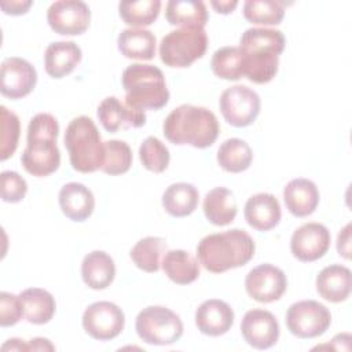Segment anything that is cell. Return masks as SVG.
I'll list each match as a JSON object with an SVG mask.
<instances>
[{
	"label": "cell",
	"instance_id": "obj_1",
	"mask_svg": "<svg viewBox=\"0 0 352 352\" xmlns=\"http://www.w3.org/2000/svg\"><path fill=\"white\" fill-rule=\"evenodd\" d=\"M285 44V36L278 29H246L239 40L243 54V77L254 84L270 82L278 72L279 55Z\"/></svg>",
	"mask_w": 352,
	"mask_h": 352
},
{
	"label": "cell",
	"instance_id": "obj_2",
	"mask_svg": "<svg viewBox=\"0 0 352 352\" xmlns=\"http://www.w3.org/2000/svg\"><path fill=\"white\" fill-rule=\"evenodd\" d=\"M254 249L252 236L243 230L234 228L204 236L197 246V256L205 270L221 274L245 265L252 260Z\"/></svg>",
	"mask_w": 352,
	"mask_h": 352
},
{
	"label": "cell",
	"instance_id": "obj_3",
	"mask_svg": "<svg viewBox=\"0 0 352 352\" xmlns=\"http://www.w3.org/2000/svg\"><path fill=\"white\" fill-rule=\"evenodd\" d=\"M162 129L165 138L173 144L206 148L219 136V121L206 107L182 104L168 114Z\"/></svg>",
	"mask_w": 352,
	"mask_h": 352
},
{
	"label": "cell",
	"instance_id": "obj_4",
	"mask_svg": "<svg viewBox=\"0 0 352 352\" xmlns=\"http://www.w3.org/2000/svg\"><path fill=\"white\" fill-rule=\"evenodd\" d=\"M59 125L50 113L36 114L28 125V144L21 155L25 170L33 176H47L55 172L60 164V153L56 146Z\"/></svg>",
	"mask_w": 352,
	"mask_h": 352
},
{
	"label": "cell",
	"instance_id": "obj_5",
	"mask_svg": "<svg viewBox=\"0 0 352 352\" xmlns=\"http://www.w3.org/2000/svg\"><path fill=\"white\" fill-rule=\"evenodd\" d=\"M125 104L135 110H158L169 100L165 77L154 65L132 63L122 73Z\"/></svg>",
	"mask_w": 352,
	"mask_h": 352
},
{
	"label": "cell",
	"instance_id": "obj_6",
	"mask_svg": "<svg viewBox=\"0 0 352 352\" xmlns=\"http://www.w3.org/2000/svg\"><path fill=\"white\" fill-rule=\"evenodd\" d=\"M63 142L73 169L89 173L102 168L104 142H102L100 133L89 117L80 116L73 118L66 128Z\"/></svg>",
	"mask_w": 352,
	"mask_h": 352
},
{
	"label": "cell",
	"instance_id": "obj_7",
	"mask_svg": "<svg viewBox=\"0 0 352 352\" xmlns=\"http://www.w3.org/2000/svg\"><path fill=\"white\" fill-rule=\"evenodd\" d=\"M208 48L204 28L184 26L165 34L160 44L161 60L170 67H188L202 58Z\"/></svg>",
	"mask_w": 352,
	"mask_h": 352
},
{
	"label": "cell",
	"instance_id": "obj_8",
	"mask_svg": "<svg viewBox=\"0 0 352 352\" xmlns=\"http://www.w3.org/2000/svg\"><path fill=\"white\" fill-rule=\"evenodd\" d=\"M135 327L140 340L151 345H170L183 334L179 315L161 305L143 308L136 316Z\"/></svg>",
	"mask_w": 352,
	"mask_h": 352
},
{
	"label": "cell",
	"instance_id": "obj_9",
	"mask_svg": "<svg viewBox=\"0 0 352 352\" xmlns=\"http://www.w3.org/2000/svg\"><path fill=\"white\" fill-rule=\"evenodd\" d=\"M330 323V311L315 300L297 301L286 312V326L298 338L319 337L329 329Z\"/></svg>",
	"mask_w": 352,
	"mask_h": 352
},
{
	"label": "cell",
	"instance_id": "obj_10",
	"mask_svg": "<svg viewBox=\"0 0 352 352\" xmlns=\"http://www.w3.org/2000/svg\"><path fill=\"white\" fill-rule=\"evenodd\" d=\"M260 96L246 85L230 87L219 99V107L224 120L236 128L253 124L260 113Z\"/></svg>",
	"mask_w": 352,
	"mask_h": 352
},
{
	"label": "cell",
	"instance_id": "obj_11",
	"mask_svg": "<svg viewBox=\"0 0 352 352\" xmlns=\"http://www.w3.org/2000/svg\"><path fill=\"white\" fill-rule=\"evenodd\" d=\"M122 309L110 301H98L87 307L82 314V327L95 340L107 341L116 338L124 329Z\"/></svg>",
	"mask_w": 352,
	"mask_h": 352
},
{
	"label": "cell",
	"instance_id": "obj_12",
	"mask_svg": "<svg viewBox=\"0 0 352 352\" xmlns=\"http://www.w3.org/2000/svg\"><path fill=\"white\" fill-rule=\"evenodd\" d=\"M47 21L55 33L76 36L88 29L91 11L81 0H59L50 6Z\"/></svg>",
	"mask_w": 352,
	"mask_h": 352
},
{
	"label": "cell",
	"instance_id": "obj_13",
	"mask_svg": "<svg viewBox=\"0 0 352 352\" xmlns=\"http://www.w3.org/2000/svg\"><path fill=\"white\" fill-rule=\"evenodd\" d=\"M287 287L285 272L272 264H260L249 271L245 278L248 294L258 302L279 300Z\"/></svg>",
	"mask_w": 352,
	"mask_h": 352
},
{
	"label": "cell",
	"instance_id": "obj_14",
	"mask_svg": "<svg viewBox=\"0 0 352 352\" xmlns=\"http://www.w3.org/2000/svg\"><path fill=\"white\" fill-rule=\"evenodd\" d=\"M331 242L330 231L320 223H305L298 227L290 239L293 256L304 263L316 261L324 256Z\"/></svg>",
	"mask_w": 352,
	"mask_h": 352
},
{
	"label": "cell",
	"instance_id": "obj_15",
	"mask_svg": "<svg viewBox=\"0 0 352 352\" xmlns=\"http://www.w3.org/2000/svg\"><path fill=\"white\" fill-rule=\"evenodd\" d=\"M37 82L36 69L26 59L6 58L0 70V91L4 96L19 99L29 95Z\"/></svg>",
	"mask_w": 352,
	"mask_h": 352
},
{
	"label": "cell",
	"instance_id": "obj_16",
	"mask_svg": "<svg viewBox=\"0 0 352 352\" xmlns=\"http://www.w3.org/2000/svg\"><path fill=\"white\" fill-rule=\"evenodd\" d=\"M243 340L256 349H268L279 338V323L276 318L265 309L248 311L241 322Z\"/></svg>",
	"mask_w": 352,
	"mask_h": 352
},
{
	"label": "cell",
	"instance_id": "obj_17",
	"mask_svg": "<svg viewBox=\"0 0 352 352\" xmlns=\"http://www.w3.org/2000/svg\"><path fill=\"white\" fill-rule=\"evenodd\" d=\"M98 118L107 132H117L126 128H139L146 124L144 111L135 110L116 96H107L98 106Z\"/></svg>",
	"mask_w": 352,
	"mask_h": 352
},
{
	"label": "cell",
	"instance_id": "obj_18",
	"mask_svg": "<svg viewBox=\"0 0 352 352\" xmlns=\"http://www.w3.org/2000/svg\"><path fill=\"white\" fill-rule=\"evenodd\" d=\"M234 311L226 301L210 298L204 301L195 311V324L205 336H223L231 329Z\"/></svg>",
	"mask_w": 352,
	"mask_h": 352
},
{
	"label": "cell",
	"instance_id": "obj_19",
	"mask_svg": "<svg viewBox=\"0 0 352 352\" xmlns=\"http://www.w3.org/2000/svg\"><path fill=\"white\" fill-rule=\"evenodd\" d=\"M280 216V205L270 192L254 194L245 204V220L257 231H268L276 227Z\"/></svg>",
	"mask_w": 352,
	"mask_h": 352
},
{
	"label": "cell",
	"instance_id": "obj_20",
	"mask_svg": "<svg viewBox=\"0 0 352 352\" xmlns=\"http://www.w3.org/2000/svg\"><path fill=\"white\" fill-rule=\"evenodd\" d=\"M352 289L351 270L341 264L324 267L316 276V290L319 296L330 302L345 301Z\"/></svg>",
	"mask_w": 352,
	"mask_h": 352
},
{
	"label": "cell",
	"instance_id": "obj_21",
	"mask_svg": "<svg viewBox=\"0 0 352 352\" xmlns=\"http://www.w3.org/2000/svg\"><path fill=\"white\" fill-rule=\"evenodd\" d=\"M283 201L293 216L305 217L315 212L319 204V191L312 180L293 179L283 190Z\"/></svg>",
	"mask_w": 352,
	"mask_h": 352
},
{
	"label": "cell",
	"instance_id": "obj_22",
	"mask_svg": "<svg viewBox=\"0 0 352 352\" xmlns=\"http://www.w3.org/2000/svg\"><path fill=\"white\" fill-rule=\"evenodd\" d=\"M81 48L73 41H54L44 54V66L48 76L62 78L70 74L81 62Z\"/></svg>",
	"mask_w": 352,
	"mask_h": 352
},
{
	"label": "cell",
	"instance_id": "obj_23",
	"mask_svg": "<svg viewBox=\"0 0 352 352\" xmlns=\"http://www.w3.org/2000/svg\"><path fill=\"white\" fill-rule=\"evenodd\" d=\"M59 205L66 217L73 221H84L94 212L95 197L84 184L72 182L60 188Z\"/></svg>",
	"mask_w": 352,
	"mask_h": 352
},
{
	"label": "cell",
	"instance_id": "obj_24",
	"mask_svg": "<svg viewBox=\"0 0 352 352\" xmlns=\"http://www.w3.org/2000/svg\"><path fill=\"white\" fill-rule=\"evenodd\" d=\"M81 276L88 287L95 290L106 289L116 276L113 258L102 250L88 253L81 263Z\"/></svg>",
	"mask_w": 352,
	"mask_h": 352
},
{
	"label": "cell",
	"instance_id": "obj_25",
	"mask_svg": "<svg viewBox=\"0 0 352 352\" xmlns=\"http://www.w3.org/2000/svg\"><path fill=\"white\" fill-rule=\"evenodd\" d=\"M238 205L231 190L226 187L212 188L204 199L205 217L214 226H227L234 221Z\"/></svg>",
	"mask_w": 352,
	"mask_h": 352
},
{
	"label": "cell",
	"instance_id": "obj_26",
	"mask_svg": "<svg viewBox=\"0 0 352 352\" xmlns=\"http://www.w3.org/2000/svg\"><path fill=\"white\" fill-rule=\"evenodd\" d=\"M161 267L165 275L177 285H188L198 279L201 274L198 260L186 250H168L162 257Z\"/></svg>",
	"mask_w": 352,
	"mask_h": 352
},
{
	"label": "cell",
	"instance_id": "obj_27",
	"mask_svg": "<svg viewBox=\"0 0 352 352\" xmlns=\"http://www.w3.org/2000/svg\"><path fill=\"white\" fill-rule=\"evenodd\" d=\"M155 36L146 29H124L117 38L118 51L129 59L150 60L155 55Z\"/></svg>",
	"mask_w": 352,
	"mask_h": 352
},
{
	"label": "cell",
	"instance_id": "obj_28",
	"mask_svg": "<svg viewBox=\"0 0 352 352\" xmlns=\"http://www.w3.org/2000/svg\"><path fill=\"white\" fill-rule=\"evenodd\" d=\"M23 305V315L29 323L44 324L48 323L55 314V298L52 294L40 287H29L21 294Z\"/></svg>",
	"mask_w": 352,
	"mask_h": 352
},
{
	"label": "cell",
	"instance_id": "obj_29",
	"mask_svg": "<svg viewBox=\"0 0 352 352\" xmlns=\"http://www.w3.org/2000/svg\"><path fill=\"white\" fill-rule=\"evenodd\" d=\"M165 18L170 25L204 28L209 15L205 3L201 0H169L165 8Z\"/></svg>",
	"mask_w": 352,
	"mask_h": 352
},
{
	"label": "cell",
	"instance_id": "obj_30",
	"mask_svg": "<svg viewBox=\"0 0 352 352\" xmlns=\"http://www.w3.org/2000/svg\"><path fill=\"white\" fill-rule=\"evenodd\" d=\"M198 190L190 183H173L162 194V206L173 217L191 214L198 205Z\"/></svg>",
	"mask_w": 352,
	"mask_h": 352
},
{
	"label": "cell",
	"instance_id": "obj_31",
	"mask_svg": "<svg viewBox=\"0 0 352 352\" xmlns=\"http://www.w3.org/2000/svg\"><path fill=\"white\" fill-rule=\"evenodd\" d=\"M166 252L168 245L164 238L146 236L136 242V245L131 249L129 254L138 268L146 272H157Z\"/></svg>",
	"mask_w": 352,
	"mask_h": 352
},
{
	"label": "cell",
	"instance_id": "obj_32",
	"mask_svg": "<svg viewBox=\"0 0 352 352\" xmlns=\"http://www.w3.org/2000/svg\"><path fill=\"white\" fill-rule=\"evenodd\" d=\"M253 160L250 146L238 138L224 140L217 150L219 165L231 173H239L246 170Z\"/></svg>",
	"mask_w": 352,
	"mask_h": 352
},
{
	"label": "cell",
	"instance_id": "obj_33",
	"mask_svg": "<svg viewBox=\"0 0 352 352\" xmlns=\"http://www.w3.org/2000/svg\"><path fill=\"white\" fill-rule=\"evenodd\" d=\"M210 67L213 73L223 78L236 81L243 77V54L239 47H221L214 51Z\"/></svg>",
	"mask_w": 352,
	"mask_h": 352
},
{
	"label": "cell",
	"instance_id": "obj_34",
	"mask_svg": "<svg viewBox=\"0 0 352 352\" xmlns=\"http://www.w3.org/2000/svg\"><path fill=\"white\" fill-rule=\"evenodd\" d=\"M160 0H138V1H121L118 4V12L122 21L133 28L151 25L160 14Z\"/></svg>",
	"mask_w": 352,
	"mask_h": 352
},
{
	"label": "cell",
	"instance_id": "obj_35",
	"mask_svg": "<svg viewBox=\"0 0 352 352\" xmlns=\"http://www.w3.org/2000/svg\"><path fill=\"white\" fill-rule=\"evenodd\" d=\"M243 16L256 25H279L285 16L283 3L274 0H246L243 3Z\"/></svg>",
	"mask_w": 352,
	"mask_h": 352
},
{
	"label": "cell",
	"instance_id": "obj_36",
	"mask_svg": "<svg viewBox=\"0 0 352 352\" xmlns=\"http://www.w3.org/2000/svg\"><path fill=\"white\" fill-rule=\"evenodd\" d=\"M132 165V150L122 140L104 142V161L100 168L107 175H122Z\"/></svg>",
	"mask_w": 352,
	"mask_h": 352
},
{
	"label": "cell",
	"instance_id": "obj_37",
	"mask_svg": "<svg viewBox=\"0 0 352 352\" xmlns=\"http://www.w3.org/2000/svg\"><path fill=\"white\" fill-rule=\"evenodd\" d=\"M0 160L6 161L15 153L21 133L18 116L6 106L0 107Z\"/></svg>",
	"mask_w": 352,
	"mask_h": 352
},
{
	"label": "cell",
	"instance_id": "obj_38",
	"mask_svg": "<svg viewBox=\"0 0 352 352\" xmlns=\"http://www.w3.org/2000/svg\"><path fill=\"white\" fill-rule=\"evenodd\" d=\"M139 158L142 165L154 172L161 173L169 165V150L168 147L155 136H148L139 148Z\"/></svg>",
	"mask_w": 352,
	"mask_h": 352
},
{
	"label": "cell",
	"instance_id": "obj_39",
	"mask_svg": "<svg viewBox=\"0 0 352 352\" xmlns=\"http://www.w3.org/2000/svg\"><path fill=\"white\" fill-rule=\"evenodd\" d=\"M0 184H1V198L4 202H19L23 199L28 184L26 180L16 172L4 170L0 175Z\"/></svg>",
	"mask_w": 352,
	"mask_h": 352
},
{
	"label": "cell",
	"instance_id": "obj_40",
	"mask_svg": "<svg viewBox=\"0 0 352 352\" xmlns=\"http://www.w3.org/2000/svg\"><path fill=\"white\" fill-rule=\"evenodd\" d=\"M23 315V305L19 296L12 293H0V324L8 327L16 324Z\"/></svg>",
	"mask_w": 352,
	"mask_h": 352
},
{
	"label": "cell",
	"instance_id": "obj_41",
	"mask_svg": "<svg viewBox=\"0 0 352 352\" xmlns=\"http://www.w3.org/2000/svg\"><path fill=\"white\" fill-rule=\"evenodd\" d=\"M351 230H352V226L346 224L340 231V234L337 236V250H338V254L342 256L346 260L351 258Z\"/></svg>",
	"mask_w": 352,
	"mask_h": 352
},
{
	"label": "cell",
	"instance_id": "obj_42",
	"mask_svg": "<svg viewBox=\"0 0 352 352\" xmlns=\"http://www.w3.org/2000/svg\"><path fill=\"white\" fill-rule=\"evenodd\" d=\"M32 6L30 0H25V1H1L0 7L6 14H11V15H21L25 14L29 7Z\"/></svg>",
	"mask_w": 352,
	"mask_h": 352
},
{
	"label": "cell",
	"instance_id": "obj_43",
	"mask_svg": "<svg viewBox=\"0 0 352 352\" xmlns=\"http://www.w3.org/2000/svg\"><path fill=\"white\" fill-rule=\"evenodd\" d=\"M28 345H29V351H54L55 349V346L50 342V340L41 338V337L30 340Z\"/></svg>",
	"mask_w": 352,
	"mask_h": 352
},
{
	"label": "cell",
	"instance_id": "obj_44",
	"mask_svg": "<svg viewBox=\"0 0 352 352\" xmlns=\"http://www.w3.org/2000/svg\"><path fill=\"white\" fill-rule=\"evenodd\" d=\"M210 6L220 14H230L235 10V7L238 6L236 0L232 1H210Z\"/></svg>",
	"mask_w": 352,
	"mask_h": 352
},
{
	"label": "cell",
	"instance_id": "obj_45",
	"mask_svg": "<svg viewBox=\"0 0 352 352\" xmlns=\"http://www.w3.org/2000/svg\"><path fill=\"white\" fill-rule=\"evenodd\" d=\"M1 351L3 352H6V351H29V345L26 342H23V340L11 338V340H7L6 344H3Z\"/></svg>",
	"mask_w": 352,
	"mask_h": 352
}]
</instances>
